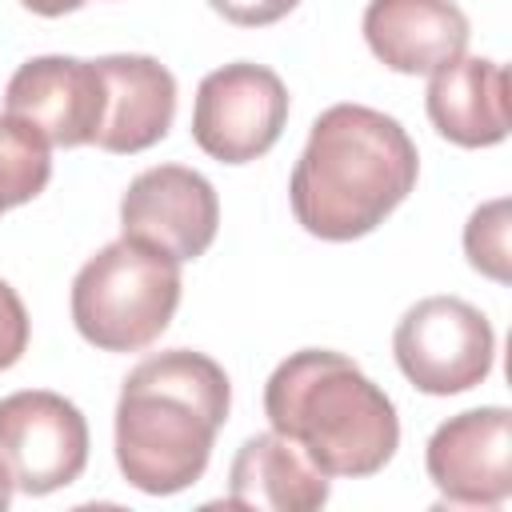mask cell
I'll return each instance as SVG.
<instances>
[{
    "label": "cell",
    "mask_w": 512,
    "mask_h": 512,
    "mask_svg": "<svg viewBox=\"0 0 512 512\" xmlns=\"http://www.w3.org/2000/svg\"><path fill=\"white\" fill-rule=\"evenodd\" d=\"M508 212L512 204L500 196V200H488L480 204L468 224H464V252H468V264L484 276H492L496 284H508L512 280V256H508Z\"/></svg>",
    "instance_id": "obj_16"
},
{
    "label": "cell",
    "mask_w": 512,
    "mask_h": 512,
    "mask_svg": "<svg viewBox=\"0 0 512 512\" xmlns=\"http://www.w3.org/2000/svg\"><path fill=\"white\" fill-rule=\"evenodd\" d=\"M28 12H36V16H64V12H76V8H84L88 0H20Z\"/></svg>",
    "instance_id": "obj_19"
},
{
    "label": "cell",
    "mask_w": 512,
    "mask_h": 512,
    "mask_svg": "<svg viewBox=\"0 0 512 512\" xmlns=\"http://www.w3.org/2000/svg\"><path fill=\"white\" fill-rule=\"evenodd\" d=\"M0 460L24 496L68 488L88 464V420L60 392H12L0 400Z\"/></svg>",
    "instance_id": "obj_7"
},
{
    "label": "cell",
    "mask_w": 512,
    "mask_h": 512,
    "mask_svg": "<svg viewBox=\"0 0 512 512\" xmlns=\"http://www.w3.org/2000/svg\"><path fill=\"white\" fill-rule=\"evenodd\" d=\"M52 180L48 140L16 116H0V216L36 200Z\"/></svg>",
    "instance_id": "obj_15"
},
{
    "label": "cell",
    "mask_w": 512,
    "mask_h": 512,
    "mask_svg": "<svg viewBox=\"0 0 512 512\" xmlns=\"http://www.w3.org/2000/svg\"><path fill=\"white\" fill-rule=\"evenodd\" d=\"M180 260L120 236L72 280V324L100 352H140L164 336L180 304Z\"/></svg>",
    "instance_id": "obj_4"
},
{
    "label": "cell",
    "mask_w": 512,
    "mask_h": 512,
    "mask_svg": "<svg viewBox=\"0 0 512 512\" xmlns=\"http://www.w3.org/2000/svg\"><path fill=\"white\" fill-rule=\"evenodd\" d=\"M300 0H208V8L216 16H224L236 28H264L284 20Z\"/></svg>",
    "instance_id": "obj_18"
},
{
    "label": "cell",
    "mask_w": 512,
    "mask_h": 512,
    "mask_svg": "<svg viewBox=\"0 0 512 512\" xmlns=\"http://www.w3.org/2000/svg\"><path fill=\"white\" fill-rule=\"evenodd\" d=\"M232 408L228 372L192 348H168L140 360L116 400V464L144 496H176L192 488L216 432Z\"/></svg>",
    "instance_id": "obj_2"
},
{
    "label": "cell",
    "mask_w": 512,
    "mask_h": 512,
    "mask_svg": "<svg viewBox=\"0 0 512 512\" xmlns=\"http://www.w3.org/2000/svg\"><path fill=\"white\" fill-rule=\"evenodd\" d=\"M468 16L452 0H368L364 40L372 56L404 76H432L468 48Z\"/></svg>",
    "instance_id": "obj_12"
},
{
    "label": "cell",
    "mask_w": 512,
    "mask_h": 512,
    "mask_svg": "<svg viewBox=\"0 0 512 512\" xmlns=\"http://www.w3.org/2000/svg\"><path fill=\"white\" fill-rule=\"evenodd\" d=\"M220 228V200L208 176L184 164L140 172L120 196V236L144 240L168 256L196 260L212 248Z\"/></svg>",
    "instance_id": "obj_9"
},
{
    "label": "cell",
    "mask_w": 512,
    "mask_h": 512,
    "mask_svg": "<svg viewBox=\"0 0 512 512\" xmlns=\"http://www.w3.org/2000/svg\"><path fill=\"white\" fill-rule=\"evenodd\" d=\"M288 124L284 80L252 60L224 64L208 72L192 104V140L204 156L220 164L260 160Z\"/></svg>",
    "instance_id": "obj_6"
},
{
    "label": "cell",
    "mask_w": 512,
    "mask_h": 512,
    "mask_svg": "<svg viewBox=\"0 0 512 512\" xmlns=\"http://www.w3.org/2000/svg\"><path fill=\"white\" fill-rule=\"evenodd\" d=\"M432 128L460 148H492L508 136V72L488 56H456L424 92Z\"/></svg>",
    "instance_id": "obj_13"
},
{
    "label": "cell",
    "mask_w": 512,
    "mask_h": 512,
    "mask_svg": "<svg viewBox=\"0 0 512 512\" xmlns=\"http://www.w3.org/2000/svg\"><path fill=\"white\" fill-rule=\"evenodd\" d=\"M428 480L448 508H500L512 496V412L472 408L444 420L424 448Z\"/></svg>",
    "instance_id": "obj_8"
},
{
    "label": "cell",
    "mask_w": 512,
    "mask_h": 512,
    "mask_svg": "<svg viewBox=\"0 0 512 512\" xmlns=\"http://www.w3.org/2000/svg\"><path fill=\"white\" fill-rule=\"evenodd\" d=\"M264 416L324 476H376L400 448V420L388 392L328 348H300L272 368Z\"/></svg>",
    "instance_id": "obj_3"
},
{
    "label": "cell",
    "mask_w": 512,
    "mask_h": 512,
    "mask_svg": "<svg viewBox=\"0 0 512 512\" xmlns=\"http://www.w3.org/2000/svg\"><path fill=\"white\" fill-rule=\"evenodd\" d=\"M332 496V480L280 432H260L240 444L228 468V508L256 512H316Z\"/></svg>",
    "instance_id": "obj_14"
},
{
    "label": "cell",
    "mask_w": 512,
    "mask_h": 512,
    "mask_svg": "<svg viewBox=\"0 0 512 512\" xmlns=\"http://www.w3.org/2000/svg\"><path fill=\"white\" fill-rule=\"evenodd\" d=\"M12 492H16V484H12V476H8V468H4V460H0V512L12 504Z\"/></svg>",
    "instance_id": "obj_20"
},
{
    "label": "cell",
    "mask_w": 512,
    "mask_h": 512,
    "mask_svg": "<svg viewBox=\"0 0 512 512\" xmlns=\"http://www.w3.org/2000/svg\"><path fill=\"white\" fill-rule=\"evenodd\" d=\"M392 356L412 388L428 396H456L492 372L496 332L476 304L460 296H428L400 316Z\"/></svg>",
    "instance_id": "obj_5"
},
{
    "label": "cell",
    "mask_w": 512,
    "mask_h": 512,
    "mask_svg": "<svg viewBox=\"0 0 512 512\" xmlns=\"http://www.w3.org/2000/svg\"><path fill=\"white\" fill-rule=\"evenodd\" d=\"M28 312L24 300L16 296V288L8 280H0V372H8L12 364H20L24 348H28Z\"/></svg>",
    "instance_id": "obj_17"
},
{
    "label": "cell",
    "mask_w": 512,
    "mask_h": 512,
    "mask_svg": "<svg viewBox=\"0 0 512 512\" xmlns=\"http://www.w3.org/2000/svg\"><path fill=\"white\" fill-rule=\"evenodd\" d=\"M104 76V116L92 136L96 148L132 156L160 144L176 116V76L152 56H100Z\"/></svg>",
    "instance_id": "obj_11"
},
{
    "label": "cell",
    "mask_w": 512,
    "mask_h": 512,
    "mask_svg": "<svg viewBox=\"0 0 512 512\" xmlns=\"http://www.w3.org/2000/svg\"><path fill=\"white\" fill-rule=\"evenodd\" d=\"M416 176L420 156L400 120L368 104H332L312 120L292 168V216L308 236L360 240L408 200Z\"/></svg>",
    "instance_id": "obj_1"
},
{
    "label": "cell",
    "mask_w": 512,
    "mask_h": 512,
    "mask_svg": "<svg viewBox=\"0 0 512 512\" xmlns=\"http://www.w3.org/2000/svg\"><path fill=\"white\" fill-rule=\"evenodd\" d=\"M4 116L36 128L48 148L92 144L104 116V76L96 60L32 56L4 88Z\"/></svg>",
    "instance_id": "obj_10"
}]
</instances>
